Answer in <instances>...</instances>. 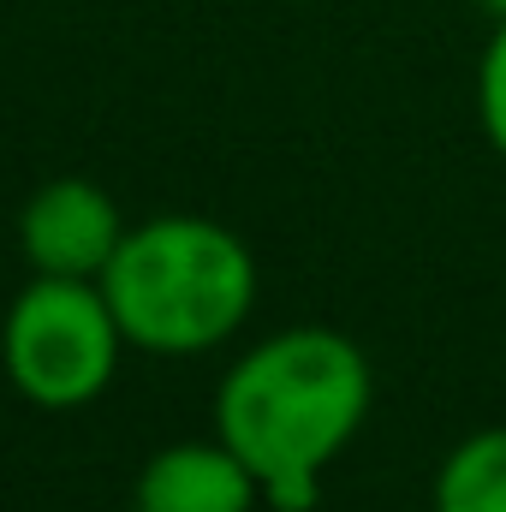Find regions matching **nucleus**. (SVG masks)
Here are the masks:
<instances>
[{"mask_svg": "<svg viewBox=\"0 0 506 512\" xmlns=\"http://www.w3.org/2000/svg\"><path fill=\"white\" fill-rule=\"evenodd\" d=\"M376 399L370 358L340 328H280L221 376L215 435L251 465L268 512H310Z\"/></svg>", "mask_w": 506, "mask_h": 512, "instance_id": "nucleus-1", "label": "nucleus"}, {"mask_svg": "<svg viewBox=\"0 0 506 512\" xmlns=\"http://www.w3.org/2000/svg\"><path fill=\"white\" fill-rule=\"evenodd\" d=\"M96 286L131 352L203 358L251 322L262 274L233 227L173 209L126 227Z\"/></svg>", "mask_w": 506, "mask_h": 512, "instance_id": "nucleus-2", "label": "nucleus"}, {"mask_svg": "<svg viewBox=\"0 0 506 512\" xmlns=\"http://www.w3.org/2000/svg\"><path fill=\"white\" fill-rule=\"evenodd\" d=\"M126 334L96 280L30 274L0 322V370L36 411H84L120 376Z\"/></svg>", "mask_w": 506, "mask_h": 512, "instance_id": "nucleus-3", "label": "nucleus"}, {"mask_svg": "<svg viewBox=\"0 0 506 512\" xmlns=\"http://www.w3.org/2000/svg\"><path fill=\"white\" fill-rule=\"evenodd\" d=\"M126 215L108 185L60 173L36 185L18 209V251L30 274H60V280H102L108 256L126 239Z\"/></svg>", "mask_w": 506, "mask_h": 512, "instance_id": "nucleus-4", "label": "nucleus"}, {"mask_svg": "<svg viewBox=\"0 0 506 512\" xmlns=\"http://www.w3.org/2000/svg\"><path fill=\"white\" fill-rule=\"evenodd\" d=\"M262 483L221 441H167L143 459L131 483V512H256Z\"/></svg>", "mask_w": 506, "mask_h": 512, "instance_id": "nucleus-5", "label": "nucleus"}, {"mask_svg": "<svg viewBox=\"0 0 506 512\" xmlns=\"http://www.w3.org/2000/svg\"><path fill=\"white\" fill-rule=\"evenodd\" d=\"M429 512H506V423L447 447L429 483Z\"/></svg>", "mask_w": 506, "mask_h": 512, "instance_id": "nucleus-6", "label": "nucleus"}, {"mask_svg": "<svg viewBox=\"0 0 506 512\" xmlns=\"http://www.w3.org/2000/svg\"><path fill=\"white\" fill-rule=\"evenodd\" d=\"M477 126L489 137V149L506 161V18L489 30L477 54Z\"/></svg>", "mask_w": 506, "mask_h": 512, "instance_id": "nucleus-7", "label": "nucleus"}, {"mask_svg": "<svg viewBox=\"0 0 506 512\" xmlns=\"http://www.w3.org/2000/svg\"><path fill=\"white\" fill-rule=\"evenodd\" d=\"M477 6H483V12H489L495 24H501V18H506V0H477Z\"/></svg>", "mask_w": 506, "mask_h": 512, "instance_id": "nucleus-8", "label": "nucleus"}]
</instances>
